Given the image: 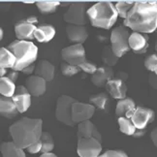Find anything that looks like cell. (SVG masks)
I'll return each instance as SVG.
<instances>
[{
    "label": "cell",
    "mask_w": 157,
    "mask_h": 157,
    "mask_svg": "<svg viewBox=\"0 0 157 157\" xmlns=\"http://www.w3.org/2000/svg\"><path fill=\"white\" fill-rule=\"evenodd\" d=\"M123 25L132 29L133 32L153 33L157 29L156 1H135L134 7L123 21Z\"/></svg>",
    "instance_id": "6da1fadb"
},
{
    "label": "cell",
    "mask_w": 157,
    "mask_h": 157,
    "mask_svg": "<svg viewBox=\"0 0 157 157\" xmlns=\"http://www.w3.org/2000/svg\"><path fill=\"white\" fill-rule=\"evenodd\" d=\"M42 125L43 120L40 118L22 117L10 126L9 132L16 146L26 149L34 143L40 141L43 134Z\"/></svg>",
    "instance_id": "7a4b0ae2"
},
{
    "label": "cell",
    "mask_w": 157,
    "mask_h": 157,
    "mask_svg": "<svg viewBox=\"0 0 157 157\" xmlns=\"http://www.w3.org/2000/svg\"><path fill=\"white\" fill-rule=\"evenodd\" d=\"M87 17L92 26L110 29L117 22L118 14L112 2H97L87 9Z\"/></svg>",
    "instance_id": "3957f363"
},
{
    "label": "cell",
    "mask_w": 157,
    "mask_h": 157,
    "mask_svg": "<svg viewBox=\"0 0 157 157\" xmlns=\"http://www.w3.org/2000/svg\"><path fill=\"white\" fill-rule=\"evenodd\" d=\"M7 49L14 53L17 62L13 70L20 72L33 64L38 56V48L31 41L16 40L8 46Z\"/></svg>",
    "instance_id": "277c9868"
},
{
    "label": "cell",
    "mask_w": 157,
    "mask_h": 157,
    "mask_svg": "<svg viewBox=\"0 0 157 157\" xmlns=\"http://www.w3.org/2000/svg\"><path fill=\"white\" fill-rule=\"evenodd\" d=\"M129 37L130 32L124 25H119L113 29L111 33V47L118 58L130 51Z\"/></svg>",
    "instance_id": "5b68a950"
},
{
    "label": "cell",
    "mask_w": 157,
    "mask_h": 157,
    "mask_svg": "<svg viewBox=\"0 0 157 157\" xmlns=\"http://www.w3.org/2000/svg\"><path fill=\"white\" fill-rule=\"evenodd\" d=\"M86 7L87 4L86 2L72 3L63 16L64 21L73 25H86L89 20Z\"/></svg>",
    "instance_id": "8992f818"
},
{
    "label": "cell",
    "mask_w": 157,
    "mask_h": 157,
    "mask_svg": "<svg viewBox=\"0 0 157 157\" xmlns=\"http://www.w3.org/2000/svg\"><path fill=\"white\" fill-rule=\"evenodd\" d=\"M76 101V99L68 95L59 96L56 109V117L58 121L68 126H74L76 124L72 119V106Z\"/></svg>",
    "instance_id": "52a82bcc"
},
{
    "label": "cell",
    "mask_w": 157,
    "mask_h": 157,
    "mask_svg": "<svg viewBox=\"0 0 157 157\" xmlns=\"http://www.w3.org/2000/svg\"><path fill=\"white\" fill-rule=\"evenodd\" d=\"M77 152L80 157H99L102 152L101 142L94 138L78 139Z\"/></svg>",
    "instance_id": "ba28073f"
},
{
    "label": "cell",
    "mask_w": 157,
    "mask_h": 157,
    "mask_svg": "<svg viewBox=\"0 0 157 157\" xmlns=\"http://www.w3.org/2000/svg\"><path fill=\"white\" fill-rule=\"evenodd\" d=\"M61 57L64 62L75 66H80L86 61V50L82 44H74L64 48L61 51Z\"/></svg>",
    "instance_id": "9c48e42d"
},
{
    "label": "cell",
    "mask_w": 157,
    "mask_h": 157,
    "mask_svg": "<svg viewBox=\"0 0 157 157\" xmlns=\"http://www.w3.org/2000/svg\"><path fill=\"white\" fill-rule=\"evenodd\" d=\"M37 17H29L25 21H21L15 25V33L17 40L21 41H30L35 38V31L37 26L35 23H37Z\"/></svg>",
    "instance_id": "30bf717a"
},
{
    "label": "cell",
    "mask_w": 157,
    "mask_h": 157,
    "mask_svg": "<svg viewBox=\"0 0 157 157\" xmlns=\"http://www.w3.org/2000/svg\"><path fill=\"white\" fill-rule=\"evenodd\" d=\"M95 113V107L91 104L76 101L72 106V119L77 123L89 120Z\"/></svg>",
    "instance_id": "8fae6325"
},
{
    "label": "cell",
    "mask_w": 157,
    "mask_h": 157,
    "mask_svg": "<svg viewBox=\"0 0 157 157\" xmlns=\"http://www.w3.org/2000/svg\"><path fill=\"white\" fill-rule=\"evenodd\" d=\"M155 117V113L151 109L144 107H137L134 114L132 116L131 120L137 129H146L148 123L153 122Z\"/></svg>",
    "instance_id": "7c38bea8"
},
{
    "label": "cell",
    "mask_w": 157,
    "mask_h": 157,
    "mask_svg": "<svg viewBox=\"0 0 157 157\" xmlns=\"http://www.w3.org/2000/svg\"><path fill=\"white\" fill-rule=\"evenodd\" d=\"M148 35L139 32H133L129 37V47L135 53L142 54L147 52L148 49Z\"/></svg>",
    "instance_id": "4fadbf2b"
},
{
    "label": "cell",
    "mask_w": 157,
    "mask_h": 157,
    "mask_svg": "<svg viewBox=\"0 0 157 157\" xmlns=\"http://www.w3.org/2000/svg\"><path fill=\"white\" fill-rule=\"evenodd\" d=\"M105 88L113 99L122 100L126 98V92H127V86L126 82L119 78H113V80L109 81L106 84Z\"/></svg>",
    "instance_id": "5bb4252c"
},
{
    "label": "cell",
    "mask_w": 157,
    "mask_h": 157,
    "mask_svg": "<svg viewBox=\"0 0 157 157\" xmlns=\"http://www.w3.org/2000/svg\"><path fill=\"white\" fill-rule=\"evenodd\" d=\"M25 86L29 91L30 95L39 97L46 92L47 88V81L39 76H30L27 78Z\"/></svg>",
    "instance_id": "9a60e30c"
},
{
    "label": "cell",
    "mask_w": 157,
    "mask_h": 157,
    "mask_svg": "<svg viewBox=\"0 0 157 157\" xmlns=\"http://www.w3.org/2000/svg\"><path fill=\"white\" fill-rule=\"evenodd\" d=\"M114 78V72L113 67L109 66H101L97 71L91 76V82L97 87H105L109 81Z\"/></svg>",
    "instance_id": "2e32d148"
},
{
    "label": "cell",
    "mask_w": 157,
    "mask_h": 157,
    "mask_svg": "<svg viewBox=\"0 0 157 157\" xmlns=\"http://www.w3.org/2000/svg\"><path fill=\"white\" fill-rule=\"evenodd\" d=\"M66 33L70 42L75 44H83L88 37V31L86 25H73L66 26Z\"/></svg>",
    "instance_id": "e0dca14e"
},
{
    "label": "cell",
    "mask_w": 157,
    "mask_h": 157,
    "mask_svg": "<svg viewBox=\"0 0 157 157\" xmlns=\"http://www.w3.org/2000/svg\"><path fill=\"white\" fill-rule=\"evenodd\" d=\"M77 136L78 140L82 138H94L96 140L102 142V136L100 132L90 120H86V121L78 123Z\"/></svg>",
    "instance_id": "ac0fdd59"
},
{
    "label": "cell",
    "mask_w": 157,
    "mask_h": 157,
    "mask_svg": "<svg viewBox=\"0 0 157 157\" xmlns=\"http://www.w3.org/2000/svg\"><path fill=\"white\" fill-rule=\"evenodd\" d=\"M135 102L131 98H124L122 100H118L117 108H116V114L118 117H126L130 118L134 114L136 111Z\"/></svg>",
    "instance_id": "d6986e66"
},
{
    "label": "cell",
    "mask_w": 157,
    "mask_h": 157,
    "mask_svg": "<svg viewBox=\"0 0 157 157\" xmlns=\"http://www.w3.org/2000/svg\"><path fill=\"white\" fill-rule=\"evenodd\" d=\"M17 113L19 111H17L13 98L5 97V96L0 97V114L2 117L12 118L16 117Z\"/></svg>",
    "instance_id": "ffe728a7"
},
{
    "label": "cell",
    "mask_w": 157,
    "mask_h": 157,
    "mask_svg": "<svg viewBox=\"0 0 157 157\" xmlns=\"http://www.w3.org/2000/svg\"><path fill=\"white\" fill-rule=\"evenodd\" d=\"M35 75L43 78L47 82H52L54 78V66L48 60H41L36 65Z\"/></svg>",
    "instance_id": "44dd1931"
},
{
    "label": "cell",
    "mask_w": 157,
    "mask_h": 157,
    "mask_svg": "<svg viewBox=\"0 0 157 157\" xmlns=\"http://www.w3.org/2000/svg\"><path fill=\"white\" fill-rule=\"evenodd\" d=\"M56 28L51 25H43L37 27L35 31V39L40 43H48L56 36Z\"/></svg>",
    "instance_id": "7402d4cb"
},
{
    "label": "cell",
    "mask_w": 157,
    "mask_h": 157,
    "mask_svg": "<svg viewBox=\"0 0 157 157\" xmlns=\"http://www.w3.org/2000/svg\"><path fill=\"white\" fill-rule=\"evenodd\" d=\"M2 157H26L25 150L17 147L14 142H4L0 144Z\"/></svg>",
    "instance_id": "603a6c76"
},
{
    "label": "cell",
    "mask_w": 157,
    "mask_h": 157,
    "mask_svg": "<svg viewBox=\"0 0 157 157\" xmlns=\"http://www.w3.org/2000/svg\"><path fill=\"white\" fill-rule=\"evenodd\" d=\"M16 62L17 58L13 52H10L7 48H1L0 49V67L5 69H13L16 65Z\"/></svg>",
    "instance_id": "cb8c5ba5"
},
{
    "label": "cell",
    "mask_w": 157,
    "mask_h": 157,
    "mask_svg": "<svg viewBox=\"0 0 157 157\" xmlns=\"http://www.w3.org/2000/svg\"><path fill=\"white\" fill-rule=\"evenodd\" d=\"M16 88L17 86L15 82L9 80L7 77L0 78V93H1V96L12 98L15 95Z\"/></svg>",
    "instance_id": "d4e9b609"
},
{
    "label": "cell",
    "mask_w": 157,
    "mask_h": 157,
    "mask_svg": "<svg viewBox=\"0 0 157 157\" xmlns=\"http://www.w3.org/2000/svg\"><path fill=\"white\" fill-rule=\"evenodd\" d=\"M12 98H13L16 107L20 113L26 112L29 109L30 105H31V95H30V93L14 95Z\"/></svg>",
    "instance_id": "484cf974"
},
{
    "label": "cell",
    "mask_w": 157,
    "mask_h": 157,
    "mask_svg": "<svg viewBox=\"0 0 157 157\" xmlns=\"http://www.w3.org/2000/svg\"><path fill=\"white\" fill-rule=\"evenodd\" d=\"M109 102V96L105 92L93 94L89 97V103L100 110H106Z\"/></svg>",
    "instance_id": "4316f807"
},
{
    "label": "cell",
    "mask_w": 157,
    "mask_h": 157,
    "mask_svg": "<svg viewBox=\"0 0 157 157\" xmlns=\"http://www.w3.org/2000/svg\"><path fill=\"white\" fill-rule=\"evenodd\" d=\"M103 62L106 64V66H109V67H113L114 66L117 61H118V57L116 56V53L113 52V49L111 46H106L103 51H102V56H101Z\"/></svg>",
    "instance_id": "83f0119b"
},
{
    "label": "cell",
    "mask_w": 157,
    "mask_h": 157,
    "mask_svg": "<svg viewBox=\"0 0 157 157\" xmlns=\"http://www.w3.org/2000/svg\"><path fill=\"white\" fill-rule=\"evenodd\" d=\"M118 125H119V130L121 131L123 134L128 135V136H133L137 131V128L135 125L133 124L132 120L130 118L126 117H118L117 119Z\"/></svg>",
    "instance_id": "f1b7e54d"
},
{
    "label": "cell",
    "mask_w": 157,
    "mask_h": 157,
    "mask_svg": "<svg viewBox=\"0 0 157 157\" xmlns=\"http://www.w3.org/2000/svg\"><path fill=\"white\" fill-rule=\"evenodd\" d=\"M61 5L59 1H38L36 6L42 14H52L56 11V8Z\"/></svg>",
    "instance_id": "f546056e"
},
{
    "label": "cell",
    "mask_w": 157,
    "mask_h": 157,
    "mask_svg": "<svg viewBox=\"0 0 157 157\" xmlns=\"http://www.w3.org/2000/svg\"><path fill=\"white\" fill-rule=\"evenodd\" d=\"M135 1H119L116 5V9L117 11V14L120 17L125 20L127 17L129 12L134 7Z\"/></svg>",
    "instance_id": "4dcf8cb0"
},
{
    "label": "cell",
    "mask_w": 157,
    "mask_h": 157,
    "mask_svg": "<svg viewBox=\"0 0 157 157\" xmlns=\"http://www.w3.org/2000/svg\"><path fill=\"white\" fill-rule=\"evenodd\" d=\"M40 141L42 142V153H49L52 152V150L54 148V142L52 135L49 132H43L41 136Z\"/></svg>",
    "instance_id": "1f68e13d"
},
{
    "label": "cell",
    "mask_w": 157,
    "mask_h": 157,
    "mask_svg": "<svg viewBox=\"0 0 157 157\" xmlns=\"http://www.w3.org/2000/svg\"><path fill=\"white\" fill-rule=\"evenodd\" d=\"M60 68H61V73L63 76H66V77H72L76 74H78V72H80V67L78 66H75V65H72V64H69L67 62H62L61 63V66H60Z\"/></svg>",
    "instance_id": "d6a6232c"
},
{
    "label": "cell",
    "mask_w": 157,
    "mask_h": 157,
    "mask_svg": "<svg viewBox=\"0 0 157 157\" xmlns=\"http://www.w3.org/2000/svg\"><path fill=\"white\" fill-rule=\"evenodd\" d=\"M144 66L150 73L157 75V53H152L144 59Z\"/></svg>",
    "instance_id": "836d02e7"
},
{
    "label": "cell",
    "mask_w": 157,
    "mask_h": 157,
    "mask_svg": "<svg viewBox=\"0 0 157 157\" xmlns=\"http://www.w3.org/2000/svg\"><path fill=\"white\" fill-rule=\"evenodd\" d=\"M80 69L82 70L84 73H87V74H90V75H93L96 71H97V66H96V64L92 63V62H89V61H86L83 62L82 64H81L80 66Z\"/></svg>",
    "instance_id": "e575fe53"
},
{
    "label": "cell",
    "mask_w": 157,
    "mask_h": 157,
    "mask_svg": "<svg viewBox=\"0 0 157 157\" xmlns=\"http://www.w3.org/2000/svg\"><path fill=\"white\" fill-rule=\"evenodd\" d=\"M99 157H128V155L124 151H122V150L111 149V150H107L105 153L101 154Z\"/></svg>",
    "instance_id": "d590c367"
},
{
    "label": "cell",
    "mask_w": 157,
    "mask_h": 157,
    "mask_svg": "<svg viewBox=\"0 0 157 157\" xmlns=\"http://www.w3.org/2000/svg\"><path fill=\"white\" fill-rule=\"evenodd\" d=\"M42 142L41 141H38V142H36L34 143L33 144H31L30 147H28L26 149H27V151L29 153H31V154H35V153H38L40 152L41 150H42Z\"/></svg>",
    "instance_id": "8d00e7d4"
},
{
    "label": "cell",
    "mask_w": 157,
    "mask_h": 157,
    "mask_svg": "<svg viewBox=\"0 0 157 157\" xmlns=\"http://www.w3.org/2000/svg\"><path fill=\"white\" fill-rule=\"evenodd\" d=\"M148 83L151 86L152 88L157 89V75L154 73H149L148 75Z\"/></svg>",
    "instance_id": "74e56055"
},
{
    "label": "cell",
    "mask_w": 157,
    "mask_h": 157,
    "mask_svg": "<svg viewBox=\"0 0 157 157\" xmlns=\"http://www.w3.org/2000/svg\"><path fill=\"white\" fill-rule=\"evenodd\" d=\"M6 77H7V78H9V80H11L13 82L16 83V82H17V78H19V72H17V71H15V70L11 71V72H8L7 75H6Z\"/></svg>",
    "instance_id": "f35d334b"
},
{
    "label": "cell",
    "mask_w": 157,
    "mask_h": 157,
    "mask_svg": "<svg viewBox=\"0 0 157 157\" xmlns=\"http://www.w3.org/2000/svg\"><path fill=\"white\" fill-rule=\"evenodd\" d=\"M114 78L126 82V81H127V78H128V74L126 73V72H124V71H119V72H117V74H114Z\"/></svg>",
    "instance_id": "ab89813d"
},
{
    "label": "cell",
    "mask_w": 157,
    "mask_h": 157,
    "mask_svg": "<svg viewBox=\"0 0 157 157\" xmlns=\"http://www.w3.org/2000/svg\"><path fill=\"white\" fill-rule=\"evenodd\" d=\"M27 93H29V91L27 90L26 86H17V88H16V92H15V95L27 94Z\"/></svg>",
    "instance_id": "60d3db41"
},
{
    "label": "cell",
    "mask_w": 157,
    "mask_h": 157,
    "mask_svg": "<svg viewBox=\"0 0 157 157\" xmlns=\"http://www.w3.org/2000/svg\"><path fill=\"white\" fill-rule=\"evenodd\" d=\"M35 69H36V66L34 64H31V65H29L27 66L26 68H25L22 70V73L23 74H25V75H30V74H32L33 72L35 73Z\"/></svg>",
    "instance_id": "b9f144b4"
},
{
    "label": "cell",
    "mask_w": 157,
    "mask_h": 157,
    "mask_svg": "<svg viewBox=\"0 0 157 157\" xmlns=\"http://www.w3.org/2000/svg\"><path fill=\"white\" fill-rule=\"evenodd\" d=\"M150 138H151V141L153 142L154 146L157 147V127H155L152 130L151 134H150Z\"/></svg>",
    "instance_id": "7bdbcfd3"
},
{
    "label": "cell",
    "mask_w": 157,
    "mask_h": 157,
    "mask_svg": "<svg viewBox=\"0 0 157 157\" xmlns=\"http://www.w3.org/2000/svg\"><path fill=\"white\" fill-rule=\"evenodd\" d=\"M138 131H136L135 132V134L133 135L134 137H141V136H144V133L147 132V130L146 129H143V130H140V129H137Z\"/></svg>",
    "instance_id": "ee69618b"
},
{
    "label": "cell",
    "mask_w": 157,
    "mask_h": 157,
    "mask_svg": "<svg viewBox=\"0 0 157 157\" xmlns=\"http://www.w3.org/2000/svg\"><path fill=\"white\" fill-rule=\"evenodd\" d=\"M40 157H57L54 153L49 152V153H42V155Z\"/></svg>",
    "instance_id": "f6af8a7d"
},
{
    "label": "cell",
    "mask_w": 157,
    "mask_h": 157,
    "mask_svg": "<svg viewBox=\"0 0 157 157\" xmlns=\"http://www.w3.org/2000/svg\"><path fill=\"white\" fill-rule=\"evenodd\" d=\"M6 75H7V71H6L5 68H2L0 67V77H6Z\"/></svg>",
    "instance_id": "bcb514c9"
},
{
    "label": "cell",
    "mask_w": 157,
    "mask_h": 157,
    "mask_svg": "<svg viewBox=\"0 0 157 157\" xmlns=\"http://www.w3.org/2000/svg\"><path fill=\"white\" fill-rule=\"evenodd\" d=\"M0 33H1L0 34V39L2 40V38H3V29L2 28H0Z\"/></svg>",
    "instance_id": "7dc6e473"
},
{
    "label": "cell",
    "mask_w": 157,
    "mask_h": 157,
    "mask_svg": "<svg viewBox=\"0 0 157 157\" xmlns=\"http://www.w3.org/2000/svg\"><path fill=\"white\" fill-rule=\"evenodd\" d=\"M155 50H156V52H157V37H156V40H155Z\"/></svg>",
    "instance_id": "c3c4849f"
}]
</instances>
